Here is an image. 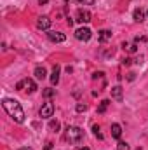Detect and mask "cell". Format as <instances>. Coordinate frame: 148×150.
<instances>
[{
  "instance_id": "e0dca14e",
  "label": "cell",
  "mask_w": 148,
  "mask_h": 150,
  "mask_svg": "<svg viewBox=\"0 0 148 150\" xmlns=\"http://www.w3.org/2000/svg\"><path fill=\"white\" fill-rule=\"evenodd\" d=\"M42 94H44V98H52V96L56 94V91H54V89H51V87H47V89H44V91H42Z\"/></svg>"
},
{
  "instance_id": "7a4b0ae2",
  "label": "cell",
  "mask_w": 148,
  "mask_h": 150,
  "mask_svg": "<svg viewBox=\"0 0 148 150\" xmlns=\"http://www.w3.org/2000/svg\"><path fill=\"white\" fill-rule=\"evenodd\" d=\"M82 140H84V131L80 127L70 126L66 129V142H70V143H80Z\"/></svg>"
},
{
  "instance_id": "83f0119b",
  "label": "cell",
  "mask_w": 148,
  "mask_h": 150,
  "mask_svg": "<svg viewBox=\"0 0 148 150\" xmlns=\"http://www.w3.org/2000/svg\"><path fill=\"white\" fill-rule=\"evenodd\" d=\"M19 150H33V149H30V147H23V149H19Z\"/></svg>"
},
{
  "instance_id": "6da1fadb",
  "label": "cell",
  "mask_w": 148,
  "mask_h": 150,
  "mask_svg": "<svg viewBox=\"0 0 148 150\" xmlns=\"http://www.w3.org/2000/svg\"><path fill=\"white\" fill-rule=\"evenodd\" d=\"M2 107H4V110H5V112L9 113V117H12L18 124L25 122V110L21 108L19 101L11 100V98H5V100L2 101Z\"/></svg>"
},
{
  "instance_id": "484cf974",
  "label": "cell",
  "mask_w": 148,
  "mask_h": 150,
  "mask_svg": "<svg viewBox=\"0 0 148 150\" xmlns=\"http://www.w3.org/2000/svg\"><path fill=\"white\" fill-rule=\"evenodd\" d=\"M47 2H49V0H38V4H40V5H45Z\"/></svg>"
},
{
  "instance_id": "cb8c5ba5",
  "label": "cell",
  "mask_w": 148,
  "mask_h": 150,
  "mask_svg": "<svg viewBox=\"0 0 148 150\" xmlns=\"http://www.w3.org/2000/svg\"><path fill=\"white\" fill-rule=\"evenodd\" d=\"M131 61H132V59H129V58H125V59L122 61V65H131Z\"/></svg>"
},
{
  "instance_id": "8fae6325",
  "label": "cell",
  "mask_w": 148,
  "mask_h": 150,
  "mask_svg": "<svg viewBox=\"0 0 148 150\" xmlns=\"http://www.w3.org/2000/svg\"><path fill=\"white\" fill-rule=\"evenodd\" d=\"M33 75L37 77L38 80H44V79L47 77V70H45L44 67H37V68H35V72H33Z\"/></svg>"
},
{
  "instance_id": "2e32d148",
  "label": "cell",
  "mask_w": 148,
  "mask_h": 150,
  "mask_svg": "<svg viewBox=\"0 0 148 150\" xmlns=\"http://www.w3.org/2000/svg\"><path fill=\"white\" fill-rule=\"evenodd\" d=\"M49 129H51V131H54V133H58V131H59V122L52 119V120L49 122Z\"/></svg>"
},
{
  "instance_id": "7c38bea8",
  "label": "cell",
  "mask_w": 148,
  "mask_h": 150,
  "mask_svg": "<svg viewBox=\"0 0 148 150\" xmlns=\"http://www.w3.org/2000/svg\"><path fill=\"white\" fill-rule=\"evenodd\" d=\"M132 16H134V21L141 23V21H145V16H147V14H145L143 9H134V14H132Z\"/></svg>"
},
{
  "instance_id": "5b68a950",
  "label": "cell",
  "mask_w": 148,
  "mask_h": 150,
  "mask_svg": "<svg viewBox=\"0 0 148 150\" xmlns=\"http://www.w3.org/2000/svg\"><path fill=\"white\" fill-rule=\"evenodd\" d=\"M51 23H52V21H51L49 16H40L37 19V28L38 30H49V28H51Z\"/></svg>"
},
{
  "instance_id": "5bb4252c",
  "label": "cell",
  "mask_w": 148,
  "mask_h": 150,
  "mask_svg": "<svg viewBox=\"0 0 148 150\" xmlns=\"http://www.w3.org/2000/svg\"><path fill=\"white\" fill-rule=\"evenodd\" d=\"M110 38H111V32H108V30H101L99 32V42H106Z\"/></svg>"
},
{
  "instance_id": "9a60e30c",
  "label": "cell",
  "mask_w": 148,
  "mask_h": 150,
  "mask_svg": "<svg viewBox=\"0 0 148 150\" xmlns=\"http://www.w3.org/2000/svg\"><path fill=\"white\" fill-rule=\"evenodd\" d=\"M108 105H110V101H108V100H103V101L99 103V107H98V113H105L106 108H108Z\"/></svg>"
},
{
  "instance_id": "8992f818",
  "label": "cell",
  "mask_w": 148,
  "mask_h": 150,
  "mask_svg": "<svg viewBox=\"0 0 148 150\" xmlns=\"http://www.w3.org/2000/svg\"><path fill=\"white\" fill-rule=\"evenodd\" d=\"M77 21L78 23H89L91 21V12L85 9H78L77 11Z\"/></svg>"
},
{
  "instance_id": "4fadbf2b",
  "label": "cell",
  "mask_w": 148,
  "mask_h": 150,
  "mask_svg": "<svg viewBox=\"0 0 148 150\" xmlns=\"http://www.w3.org/2000/svg\"><path fill=\"white\" fill-rule=\"evenodd\" d=\"M25 87H26L28 93H35L37 91V86H35V82L32 79H25Z\"/></svg>"
},
{
  "instance_id": "ac0fdd59",
  "label": "cell",
  "mask_w": 148,
  "mask_h": 150,
  "mask_svg": "<svg viewBox=\"0 0 148 150\" xmlns=\"http://www.w3.org/2000/svg\"><path fill=\"white\" fill-rule=\"evenodd\" d=\"M117 150H131V147H129V143H125V142H118Z\"/></svg>"
},
{
  "instance_id": "44dd1931",
  "label": "cell",
  "mask_w": 148,
  "mask_h": 150,
  "mask_svg": "<svg viewBox=\"0 0 148 150\" xmlns=\"http://www.w3.org/2000/svg\"><path fill=\"white\" fill-rule=\"evenodd\" d=\"M80 5H92L94 4V0H77Z\"/></svg>"
},
{
  "instance_id": "7402d4cb",
  "label": "cell",
  "mask_w": 148,
  "mask_h": 150,
  "mask_svg": "<svg viewBox=\"0 0 148 150\" xmlns=\"http://www.w3.org/2000/svg\"><path fill=\"white\" fill-rule=\"evenodd\" d=\"M23 87H25V80H21V82H18V84H16V89H18V91H21Z\"/></svg>"
},
{
  "instance_id": "d6986e66",
  "label": "cell",
  "mask_w": 148,
  "mask_h": 150,
  "mask_svg": "<svg viewBox=\"0 0 148 150\" xmlns=\"http://www.w3.org/2000/svg\"><path fill=\"white\" fill-rule=\"evenodd\" d=\"M92 131H94V136H96V138L103 140V134L99 133V126H92Z\"/></svg>"
},
{
  "instance_id": "ba28073f",
  "label": "cell",
  "mask_w": 148,
  "mask_h": 150,
  "mask_svg": "<svg viewBox=\"0 0 148 150\" xmlns=\"http://www.w3.org/2000/svg\"><path fill=\"white\" fill-rule=\"evenodd\" d=\"M58 82H59V67H58V65H54L52 74H51V84H52V86H56Z\"/></svg>"
},
{
  "instance_id": "f546056e",
  "label": "cell",
  "mask_w": 148,
  "mask_h": 150,
  "mask_svg": "<svg viewBox=\"0 0 148 150\" xmlns=\"http://www.w3.org/2000/svg\"><path fill=\"white\" fill-rule=\"evenodd\" d=\"M147 16H148V11H147Z\"/></svg>"
},
{
  "instance_id": "277c9868",
  "label": "cell",
  "mask_w": 148,
  "mask_h": 150,
  "mask_svg": "<svg viewBox=\"0 0 148 150\" xmlns=\"http://www.w3.org/2000/svg\"><path fill=\"white\" fill-rule=\"evenodd\" d=\"M75 37L78 38V40H84V42H87L89 38L92 37V32H91L89 28H78V30H75Z\"/></svg>"
},
{
  "instance_id": "ffe728a7",
  "label": "cell",
  "mask_w": 148,
  "mask_h": 150,
  "mask_svg": "<svg viewBox=\"0 0 148 150\" xmlns=\"http://www.w3.org/2000/svg\"><path fill=\"white\" fill-rule=\"evenodd\" d=\"M87 110V105H84V103H78L77 105V112L80 113V112H85Z\"/></svg>"
},
{
  "instance_id": "4316f807",
  "label": "cell",
  "mask_w": 148,
  "mask_h": 150,
  "mask_svg": "<svg viewBox=\"0 0 148 150\" xmlns=\"http://www.w3.org/2000/svg\"><path fill=\"white\" fill-rule=\"evenodd\" d=\"M52 149V143H47V145H45V150H51Z\"/></svg>"
},
{
  "instance_id": "9c48e42d",
  "label": "cell",
  "mask_w": 148,
  "mask_h": 150,
  "mask_svg": "<svg viewBox=\"0 0 148 150\" xmlns=\"http://www.w3.org/2000/svg\"><path fill=\"white\" fill-rule=\"evenodd\" d=\"M111 98L117 100V101H122V87H120V86L111 87Z\"/></svg>"
},
{
  "instance_id": "f1b7e54d",
  "label": "cell",
  "mask_w": 148,
  "mask_h": 150,
  "mask_svg": "<svg viewBox=\"0 0 148 150\" xmlns=\"http://www.w3.org/2000/svg\"><path fill=\"white\" fill-rule=\"evenodd\" d=\"M78 150H89V149L87 147H82V149H78Z\"/></svg>"
},
{
  "instance_id": "3957f363",
  "label": "cell",
  "mask_w": 148,
  "mask_h": 150,
  "mask_svg": "<svg viewBox=\"0 0 148 150\" xmlns=\"http://www.w3.org/2000/svg\"><path fill=\"white\" fill-rule=\"evenodd\" d=\"M40 117L42 119H51L52 117V113H54V105L51 103V101H45L42 107H40Z\"/></svg>"
},
{
  "instance_id": "30bf717a",
  "label": "cell",
  "mask_w": 148,
  "mask_h": 150,
  "mask_svg": "<svg viewBox=\"0 0 148 150\" xmlns=\"http://www.w3.org/2000/svg\"><path fill=\"white\" fill-rule=\"evenodd\" d=\"M120 134H122V127H120V124H111V138L118 140Z\"/></svg>"
},
{
  "instance_id": "603a6c76",
  "label": "cell",
  "mask_w": 148,
  "mask_h": 150,
  "mask_svg": "<svg viewBox=\"0 0 148 150\" xmlns=\"http://www.w3.org/2000/svg\"><path fill=\"white\" fill-rule=\"evenodd\" d=\"M127 49H129L131 52H136V51H138V45H136V44H132V45H129Z\"/></svg>"
},
{
  "instance_id": "d4e9b609",
  "label": "cell",
  "mask_w": 148,
  "mask_h": 150,
  "mask_svg": "<svg viewBox=\"0 0 148 150\" xmlns=\"http://www.w3.org/2000/svg\"><path fill=\"white\" fill-rule=\"evenodd\" d=\"M134 75H136V74H132V72H131V74L127 75V79H129V80H134Z\"/></svg>"
},
{
  "instance_id": "52a82bcc",
  "label": "cell",
  "mask_w": 148,
  "mask_h": 150,
  "mask_svg": "<svg viewBox=\"0 0 148 150\" xmlns=\"http://www.w3.org/2000/svg\"><path fill=\"white\" fill-rule=\"evenodd\" d=\"M47 37L51 42H56V44H59V42H65L66 40V35L65 33H61V32H49L47 33Z\"/></svg>"
}]
</instances>
